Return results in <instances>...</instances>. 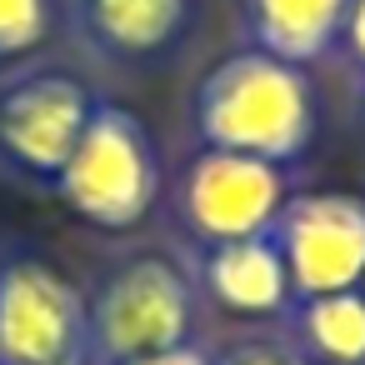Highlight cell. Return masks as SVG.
<instances>
[{
    "mask_svg": "<svg viewBox=\"0 0 365 365\" xmlns=\"http://www.w3.org/2000/svg\"><path fill=\"white\" fill-rule=\"evenodd\" d=\"M130 365H210V355L190 340V345H175V350H160V355H145V360H130Z\"/></svg>",
    "mask_w": 365,
    "mask_h": 365,
    "instance_id": "15",
    "label": "cell"
},
{
    "mask_svg": "<svg viewBox=\"0 0 365 365\" xmlns=\"http://www.w3.org/2000/svg\"><path fill=\"white\" fill-rule=\"evenodd\" d=\"M190 6L195 0H81V21L106 56L155 61L185 36Z\"/></svg>",
    "mask_w": 365,
    "mask_h": 365,
    "instance_id": "10",
    "label": "cell"
},
{
    "mask_svg": "<svg viewBox=\"0 0 365 365\" xmlns=\"http://www.w3.org/2000/svg\"><path fill=\"white\" fill-rule=\"evenodd\" d=\"M200 290L220 310L245 315V320H275V315H290V305H295L290 270H285V255H280L275 235L205 245V255H200Z\"/></svg>",
    "mask_w": 365,
    "mask_h": 365,
    "instance_id": "8",
    "label": "cell"
},
{
    "mask_svg": "<svg viewBox=\"0 0 365 365\" xmlns=\"http://www.w3.org/2000/svg\"><path fill=\"white\" fill-rule=\"evenodd\" d=\"M210 365H310V360L295 350L290 335H245L220 355H210Z\"/></svg>",
    "mask_w": 365,
    "mask_h": 365,
    "instance_id": "13",
    "label": "cell"
},
{
    "mask_svg": "<svg viewBox=\"0 0 365 365\" xmlns=\"http://www.w3.org/2000/svg\"><path fill=\"white\" fill-rule=\"evenodd\" d=\"M275 245L295 300L360 290L365 280V200L350 190H300L275 220Z\"/></svg>",
    "mask_w": 365,
    "mask_h": 365,
    "instance_id": "6",
    "label": "cell"
},
{
    "mask_svg": "<svg viewBox=\"0 0 365 365\" xmlns=\"http://www.w3.org/2000/svg\"><path fill=\"white\" fill-rule=\"evenodd\" d=\"M315 86L305 66L270 51H230L190 91V125L200 145L290 165L315 140Z\"/></svg>",
    "mask_w": 365,
    "mask_h": 365,
    "instance_id": "1",
    "label": "cell"
},
{
    "mask_svg": "<svg viewBox=\"0 0 365 365\" xmlns=\"http://www.w3.org/2000/svg\"><path fill=\"white\" fill-rule=\"evenodd\" d=\"M340 51H345V61L355 66V71H365V0H350V11H345V21H340V41H335Z\"/></svg>",
    "mask_w": 365,
    "mask_h": 365,
    "instance_id": "14",
    "label": "cell"
},
{
    "mask_svg": "<svg viewBox=\"0 0 365 365\" xmlns=\"http://www.w3.org/2000/svg\"><path fill=\"white\" fill-rule=\"evenodd\" d=\"M290 195L295 190L285 165L240 155V150H215V145H200L175 185L180 220L200 245L270 235Z\"/></svg>",
    "mask_w": 365,
    "mask_h": 365,
    "instance_id": "5",
    "label": "cell"
},
{
    "mask_svg": "<svg viewBox=\"0 0 365 365\" xmlns=\"http://www.w3.org/2000/svg\"><path fill=\"white\" fill-rule=\"evenodd\" d=\"M0 365H91L86 290L31 250H0Z\"/></svg>",
    "mask_w": 365,
    "mask_h": 365,
    "instance_id": "4",
    "label": "cell"
},
{
    "mask_svg": "<svg viewBox=\"0 0 365 365\" xmlns=\"http://www.w3.org/2000/svg\"><path fill=\"white\" fill-rule=\"evenodd\" d=\"M350 0H240V26L255 51H270L290 66H315L335 51Z\"/></svg>",
    "mask_w": 365,
    "mask_h": 365,
    "instance_id": "9",
    "label": "cell"
},
{
    "mask_svg": "<svg viewBox=\"0 0 365 365\" xmlns=\"http://www.w3.org/2000/svg\"><path fill=\"white\" fill-rule=\"evenodd\" d=\"M290 340L310 365H365V295H305L290 305Z\"/></svg>",
    "mask_w": 365,
    "mask_h": 365,
    "instance_id": "11",
    "label": "cell"
},
{
    "mask_svg": "<svg viewBox=\"0 0 365 365\" xmlns=\"http://www.w3.org/2000/svg\"><path fill=\"white\" fill-rule=\"evenodd\" d=\"M96 96L66 71H31L0 91V155L21 175L56 180L71 160Z\"/></svg>",
    "mask_w": 365,
    "mask_h": 365,
    "instance_id": "7",
    "label": "cell"
},
{
    "mask_svg": "<svg viewBox=\"0 0 365 365\" xmlns=\"http://www.w3.org/2000/svg\"><path fill=\"white\" fill-rule=\"evenodd\" d=\"M86 315L91 365H130L195 340V280L170 255H130L96 285Z\"/></svg>",
    "mask_w": 365,
    "mask_h": 365,
    "instance_id": "3",
    "label": "cell"
},
{
    "mask_svg": "<svg viewBox=\"0 0 365 365\" xmlns=\"http://www.w3.org/2000/svg\"><path fill=\"white\" fill-rule=\"evenodd\" d=\"M51 36V0H0V61L31 56Z\"/></svg>",
    "mask_w": 365,
    "mask_h": 365,
    "instance_id": "12",
    "label": "cell"
},
{
    "mask_svg": "<svg viewBox=\"0 0 365 365\" xmlns=\"http://www.w3.org/2000/svg\"><path fill=\"white\" fill-rule=\"evenodd\" d=\"M56 195L101 230L140 225L160 200V155L140 115L125 106L96 101L71 160L51 180Z\"/></svg>",
    "mask_w": 365,
    "mask_h": 365,
    "instance_id": "2",
    "label": "cell"
},
{
    "mask_svg": "<svg viewBox=\"0 0 365 365\" xmlns=\"http://www.w3.org/2000/svg\"><path fill=\"white\" fill-rule=\"evenodd\" d=\"M360 295H365V280H360Z\"/></svg>",
    "mask_w": 365,
    "mask_h": 365,
    "instance_id": "16",
    "label": "cell"
}]
</instances>
